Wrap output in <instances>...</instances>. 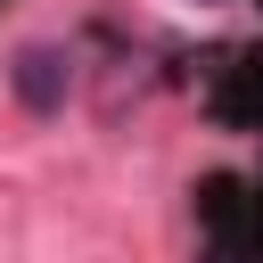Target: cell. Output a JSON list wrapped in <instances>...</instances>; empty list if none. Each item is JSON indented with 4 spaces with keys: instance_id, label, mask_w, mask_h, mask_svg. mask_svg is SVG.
<instances>
[{
    "instance_id": "obj_1",
    "label": "cell",
    "mask_w": 263,
    "mask_h": 263,
    "mask_svg": "<svg viewBox=\"0 0 263 263\" xmlns=\"http://www.w3.org/2000/svg\"><path fill=\"white\" fill-rule=\"evenodd\" d=\"M8 90H16V107H25V115H58V107H66V90H74V58H66V49H49V41H33V49H16Z\"/></svg>"
}]
</instances>
